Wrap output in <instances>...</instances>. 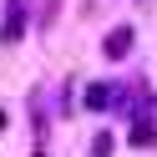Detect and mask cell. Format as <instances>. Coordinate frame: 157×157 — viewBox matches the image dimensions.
<instances>
[{
    "label": "cell",
    "mask_w": 157,
    "mask_h": 157,
    "mask_svg": "<svg viewBox=\"0 0 157 157\" xmlns=\"http://www.w3.org/2000/svg\"><path fill=\"white\" fill-rule=\"evenodd\" d=\"M127 51H132V31L122 25V31H112V36H106V56H127Z\"/></svg>",
    "instance_id": "6da1fadb"
},
{
    "label": "cell",
    "mask_w": 157,
    "mask_h": 157,
    "mask_svg": "<svg viewBox=\"0 0 157 157\" xmlns=\"http://www.w3.org/2000/svg\"><path fill=\"white\" fill-rule=\"evenodd\" d=\"M106 101H112V86H106V81H96L91 91H86V106H106Z\"/></svg>",
    "instance_id": "7a4b0ae2"
},
{
    "label": "cell",
    "mask_w": 157,
    "mask_h": 157,
    "mask_svg": "<svg viewBox=\"0 0 157 157\" xmlns=\"http://www.w3.org/2000/svg\"><path fill=\"white\" fill-rule=\"evenodd\" d=\"M91 157H112V137H106V132L91 142Z\"/></svg>",
    "instance_id": "3957f363"
},
{
    "label": "cell",
    "mask_w": 157,
    "mask_h": 157,
    "mask_svg": "<svg viewBox=\"0 0 157 157\" xmlns=\"http://www.w3.org/2000/svg\"><path fill=\"white\" fill-rule=\"evenodd\" d=\"M0 132H5V112H0Z\"/></svg>",
    "instance_id": "277c9868"
}]
</instances>
